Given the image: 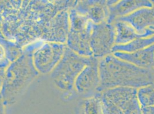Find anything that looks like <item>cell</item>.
<instances>
[{
	"label": "cell",
	"instance_id": "5b68a950",
	"mask_svg": "<svg viewBox=\"0 0 154 114\" xmlns=\"http://www.w3.org/2000/svg\"><path fill=\"white\" fill-rule=\"evenodd\" d=\"M93 58L81 56L70 49L66 51L60 67V81L63 87L67 90L72 88L77 76L91 62Z\"/></svg>",
	"mask_w": 154,
	"mask_h": 114
},
{
	"label": "cell",
	"instance_id": "9a60e30c",
	"mask_svg": "<svg viewBox=\"0 0 154 114\" xmlns=\"http://www.w3.org/2000/svg\"><path fill=\"white\" fill-rule=\"evenodd\" d=\"M141 114H154V106L141 107Z\"/></svg>",
	"mask_w": 154,
	"mask_h": 114
},
{
	"label": "cell",
	"instance_id": "8992f818",
	"mask_svg": "<svg viewBox=\"0 0 154 114\" xmlns=\"http://www.w3.org/2000/svg\"><path fill=\"white\" fill-rule=\"evenodd\" d=\"M99 60L93 57L91 62L82 70L74 83L77 92L86 98L97 93V90L100 84Z\"/></svg>",
	"mask_w": 154,
	"mask_h": 114
},
{
	"label": "cell",
	"instance_id": "8fae6325",
	"mask_svg": "<svg viewBox=\"0 0 154 114\" xmlns=\"http://www.w3.org/2000/svg\"><path fill=\"white\" fill-rule=\"evenodd\" d=\"M115 30V44H127L140 38H148L154 36V27H149L146 32L140 34L127 22L116 21L113 24Z\"/></svg>",
	"mask_w": 154,
	"mask_h": 114
},
{
	"label": "cell",
	"instance_id": "7c38bea8",
	"mask_svg": "<svg viewBox=\"0 0 154 114\" xmlns=\"http://www.w3.org/2000/svg\"><path fill=\"white\" fill-rule=\"evenodd\" d=\"M77 114H103L101 101L97 95L85 98L77 106Z\"/></svg>",
	"mask_w": 154,
	"mask_h": 114
},
{
	"label": "cell",
	"instance_id": "6da1fadb",
	"mask_svg": "<svg viewBox=\"0 0 154 114\" xmlns=\"http://www.w3.org/2000/svg\"><path fill=\"white\" fill-rule=\"evenodd\" d=\"M100 84L97 93L115 87L139 89L154 83V73L116 57L113 54L99 60Z\"/></svg>",
	"mask_w": 154,
	"mask_h": 114
},
{
	"label": "cell",
	"instance_id": "5bb4252c",
	"mask_svg": "<svg viewBox=\"0 0 154 114\" xmlns=\"http://www.w3.org/2000/svg\"><path fill=\"white\" fill-rule=\"evenodd\" d=\"M137 96L141 107L154 106V83L137 89Z\"/></svg>",
	"mask_w": 154,
	"mask_h": 114
},
{
	"label": "cell",
	"instance_id": "7a4b0ae2",
	"mask_svg": "<svg viewBox=\"0 0 154 114\" xmlns=\"http://www.w3.org/2000/svg\"><path fill=\"white\" fill-rule=\"evenodd\" d=\"M137 89L115 87L97 93L103 114H141L137 96Z\"/></svg>",
	"mask_w": 154,
	"mask_h": 114
},
{
	"label": "cell",
	"instance_id": "30bf717a",
	"mask_svg": "<svg viewBox=\"0 0 154 114\" xmlns=\"http://www.w3.org/2000/svg\"><path fill=\"white\" fill-rule=\"evenodd\" d=\"M152 1V7H142L118 20L127 22L140 34L145 33L148 28L154 27V1Z\"/></svg>",
	"mask_w": 154,
	"mask_h": 114
},
{
	"label": "cell",
	"instance_id": "4fadbf2b",
	"mask_svg": "<svg viewBox=\"0 0 154 114\" xmlns=\"http://www.w3.org/2000/svg\"><path fill=\"white\" fill-rule=\"evenodd\" d=\"M153 44H154V36L148 38H137L127 44H115L112 49V53H133L147 48Z\"/></svg>",
	"mask_w": 154,
	"mask_h": 114
},
{
	"label": "cell",
	"instance_id": "3957f363",
	"mask_svg": "<svg viewBox=\"0 0 154 114\" xmlns=\"http://www.w3.org/2000/svg\"><path fill=\"white\" fill-rule=\"evenodd\" d=\"M70 20L68 44L71 50L82 57H93L90 41L93 23L88 17L79 14L75 10L71 11Z\"/></svg>",
	"mask_w": 154,
	"mask_h": 114
},
{
	"label": "cell",
	"instance_id": "52a82bcc",
	"mask_svg": "<svg viewBox=\"0 0 154 114\" xmlns=\"http://www.w3.org/2000/svg\"><path fill=\"white\" fill-rule=\"evenodd\" d=\"M86 16L94 24L106 22L109 16V6L105 0H89L79 2L75 10Z\"/></svg>",
	"mask_w": 154,
	"mask_h": 114
},
{
	"label": "cell",
	"instance_id": "2e32d148",
	"mask_svg": "<svg viewBox=\"0 0 154 114\" xmlns=\"http://www.w3.org/2000/svg\"><path fill=\"white\" fill-rule=\"evenodd\" d=\"M4 50L1 47H0V59L4 57Z\"/></svg>",
	"mask_w": 154,
	"mask_h": 114
},
{
	"label": "cell",
	"instance_id": "9c48e42d",
	"mask_svg": "<svg viewBox=\"0 0 154 114\" xmlns=\"http://www.w3.org/2000/svg\"><path fill=\"white\" fill-rule=\"evenodd\" d=\"M112 54L122 61L154 73V44L133 53L115 52Z\"/></svg>",
	"mask_w": 154,
	"mask_h": 114
},
{
	"label": "cell",
	"instance_id": "ba28073f",
	"mask_svg": "<svg viewBox=\"0 0 154 114\" xmlns=\"http://www.w3.org/2000/svg\"><path fill=\"white\" fill-rule=\"evenodd\" d=\"M152 1L148 0H122L118 1L109 7V16L106 22L113 24L118 19L127 16L142 7H151Z\"/></svg>",
	"mask_w": 154,
	"mask_h": 114
},
{
	"label": "cell",
	"instance_id": "277c9868",
	"mask_svg": "<svg viewBox=\"0 0 154 114\" xmlns=\"http://www.w3.org/2000/svg\"><path fill=\"white\" fill-rule=\"evenodd\" d=\"M115 37L113 24L106 21L98 24H93L90 41L93 57L101 59L112 54V49L115 45Z\"/></svg>",
	"mask_w": 154,
	"mask_h": 114
}]
</instances>
